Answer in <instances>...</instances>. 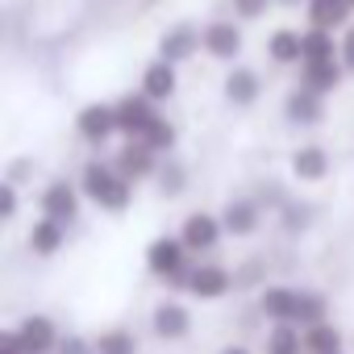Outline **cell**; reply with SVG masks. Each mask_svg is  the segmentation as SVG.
I'll list each match as a JSON object with an SVG mask.
<instances>
[{
    "instance_id": "obj_16",
    "label": "cell",
    "mask_w": 354,
    "mask_h": 354,
    "mask_svg": "<svg viewBox=\"0 0 354 354\" xmlns=\"http://www.w3.org/2000/svg\"><path fill=\"white\" fill-rule=\"evenodd\" d=\"M171 92H175V63H167V59L150 63V67L142 71V96H150V100H167Z\"/></svg>"
},
{
    "instance_id": "obj_14",
    "label": "cell",
    "mask_w": 354,
    "mask_h": 354,
    "mask_svg": "<svg viewBox=\"0 0 354 354\" xmlns=\"http://www.w3.org/2000/svg\"><path fill=\"white\" fill-rule=\"evenodd\" d=\"M192 329V317H188V308L184 304H158L154 308V333L158 337H167V342H175V337H184Z\"/></svg>"
},
{
    "instance_id": "obj_31",
    "label": "cell",
    "mask_w": 354,
    "mask_h": 354,
    "mask_svg": "<svg viewBox=\"0 0 354 354\" xmlns=\"http://www.w3.org/2000/svg\"><path fill=\"white\" fill-rule=\"evenodd\" d=\"M234 9H238V17L254 21V17H263V13H267V0H234Z\"/></svg>"
},
{
    "instance_id": "obj_21",
    "label": "cell",
    "mask_w": 354,
    "mask_h": 354,
    "mask_svg": "<svg viewBox=\"0 0 354 354\" xmlns=\"http://www.w3.org/2000/svg\"><path fill=\"white\" fill-rule=\"evenodd\" d=\"M342 84V63L333 59V63H304V88H313L317 96H325V92H333Z\"/></svg>"
},
{
    "instance_id": "obj_24",
    "label": "cell",
    "mask_w": 354,
    "mask_h": 354,
    "mask_svg": "<svg viewBox=\"0 0 354 354\" xmlns=\"http://www.w3.org/2000/svg\"><path fill=\"white\" fill-rule=\"evenodd\" d=\"M304 350L308 354H337L342 350V333L325 321V325H313V329H304Z\"/></svg>"
},
{
    "instance_id": "obj_29",
    "label": "cell",
    "mask_w": 354,
    "mask_h": 354,
    "mask_svg": "<svg viewBox=\"0 0 354 354\" xmlns=\"http://www.w3.org/2000/svg\"><path fill=\"white\" fill-rule=\"evenodd\" d=\"M158 180H162V192H167V196H175V192L184 188V171L171 162V167H162V171H158Z\"/></svg>"
},
{
    "instance_id": "obj_9",
    "label": "cell",
    "mask_w": 354,
    "mask_h": 354,
    "mask_svg": "<svg viewBox=\"0 0 354 354\" xmlns=\"http://www.w3.org/2000/svg\"><path fill=\"white\" fill-rule=\"evenodd\" d=\"M283 113H288V121H296V125H317V121L325 117V104H321V96H317L313 88L300 84L296 92H288Z\"/></svg>"
},
{
    "instance_id": "obj_32",
    "label": "cell",
    "mask_w": 354,
    "mask_h": 354,
    "mask_svg": "<svg viewBox=\"0 0 354 354\" xmlns=\"http://www.w3.org/2000/svg\"><path fill=\"white\" fill-rule=\"evenodd\" d=\"M283 225H288V230H304V225H308V205H288Z\"/></svg>"
},
{
    "instance_id": "obj_20",
    "label": "cell",
    "mask_w": 354,
    "mask_h": 354,
    "mask_svg": "<svg viewBox=\"0 0 354 354\" xmlns=\"http://www.w3.org/2000/svg\"><path fill=\"white\" fill-rule=\"evenodd\" d=\"M267 50H271L275 63H300V59H304V34H296V30H275L271 42H267Z\"/></svg>"
},
{
    "instance_id": "obj_34",
    "label": "cell",
    "mask_w": 354,
    "mask_h": 354,
    "mask_svg": "<svg viewBox=\"0 0 354 354\" xmlns=\"http://www.w3.org/2000/svg\"><path fill=\"white\" fill-rule=\"evenodd\" d=\"M0 354H26V350H21V337H17V329L0 333Z\"/></svg>"
},
{
    "instance_id": "obj_4",
    "label": "cell",
    "mask_w": 354,
    "mask_h": 354,
    "mask_svg": "<svg viewBox=\"0 0 354 354\" xmlns=\"http://www.w3.org/2000/svg\"><path fill=\"white\" fill-rule=\"evenodd\" d=\"M42 213L59 225H71L80 217V192L67 184V180H55L46 192H42Z\"/></svg>"
},
{
    "instance_id": "obj_15",
    "label": "cell",
    "mask_w": 354,
    "mask_h": 354,
    "mask_svg": "<svg viewBox=\"0 0 354 354\" xmlns=\"http://www.w3.org/2000/svg\"><path fill=\"white\" fill-rule=\"evenodd\" d=\"M154 171V150L146 146V142H129L121 154H117V175H125V180L133 184V180H142V175H150Z\"/></svg>"
},
{
    "instance_id": "obj_33",
    "label": "cell",
    "mask_w": 354,
    "mask_h": 354,
    "mask_svg": "<svg viewBox=\"0 0 354 354\" xmlns=\"http://www.w3.org/2000/svg\"><path fill=\"white\" fill-rule=\"evenodd\" d=\"M59 354H96V346H88L84 337H63L59 342Z\"/></svg>"
},
{
    "instance_id": "obj_12",
    "label": "cell",
    "mask_w": 354,
    "mask_h": 354,
    "mask_svg": "<svg viewBox=\"0 0 354 354\" xmlns=\"http://www.w3.org/2000/svg\"><path fill=\"white\" fill-rule=\"evenodd\" d=\"M196 46H201V38H196L192 26H175V30H167V34L158 38V59H167V63H184Z\"/></svg>"
},
{
    "instance_id": "obj_13",
    "label": "cell",
    "mask_w": 354,
    "mask_h": 354,
    "mask_svg": "<svg viewBox=\"0 0 354 354\" xmlns=\"http://www.w3.org/2000/svg\"><path fill=\"white\" fill-rule=\"evenodd\" d=\"M292 175H296V180H304V184L325 180V175H329V154L321 146H300L292 154Z\"/></svg>"
},
{
    "instance_id": "obj_37",
    "label": "cell",
    "mask_w": 354,
    "mask_h": 354,
    "mask_svg": "<svg viewBox=\"0 0 354 354\" xmlns=\"http://www.w3.org/2000/svg\"><path fill=\"white\" fill-rule=\"evenodd\" d=\"M346 5H350V9H354V0H346Z\"/></svg>"
},
{
    "instance_id": "obj_28",
    "label": "cell",
    "mask_w": 354,
    "mask_h": 354,
    "mask_svg": "<svg viewBox=\"0 0 354 354\" xmlns=\"http://www.w3.org/2000/svg\"><path fill=\"white\" fill-rule=\"evenodd\" d=\"M142 142H146L154 154H158V150H171V146H175V125H167V121L158 117V121H154V125L142 133Z\"/></svg>"
},
{
    "instance_id": "obj_8",
    "label": "cell",
    "mask_w": 354,
    "mask_h": 354,
    "mask_svg": "<svg viewBox=\"0 0 354 354\" xmlns=\"http://www.w3.org/2000/svg\"><path fill=\"white\" fill-rule=\"evenodd\" d=\"M205 50L213 59H238L242 55V30L234 21H213L205 30Z\"/></svg>"
},
{
    "instance_id": "obj_19",
    "label": "cell",
    "mask_w": 354,
    "mask_h": 354,
    "mask_svg": "<svg viewBox=\"0 0 354 354\" xmlns=\"http://www.w3.org/2000/svg\"><path fill=\"white\" fill-rule=\"evenodd\" d=\"M308 17H313V30H337L346 26L350 5L346 0H308Z\"/></svg>"
},
{
    "instance_id": "obj_1",
    "label": "cell",
    "mask_w": 354,
    "mask_h": 354,
    "mask_svg": "<svg viewBox=\"0 0 354 354\" xmlns=\"http://www.w3.org/2000/svg\"><path fill=\"white\" fill-rule=\"evenodd\" d=\"M80 184H84V196H88V201H96L100 209H113V213L129 209L133 184L125 180V175H117V167H109V162H88Z\"/></svg>"
},
{
    "instance_id": "obj_11",
    "label": "cell",
    "mask_w": 354,
    "mask_h": 354,
    "mask_svg": "<svg viewBox=\"0 0 354 354\" xmlns=\"http://www.w3.org/2000/svg\"><path fill=\"white\" fill-rule=\"evenodd\" d=\"M230 283H234V279H230L225 267H196V271L188 275V292L201 296V300H217V296H225Z\"/></svg>"
},
{
    "instance_id": "obj_25",
    "label": "cell",
    "mask_w": 354,
    "mask_h": 354,
    "mask_svg": "<svg viewBox=\"0 0 354 354\" xmlns=\"http://www.w3.org/2000/svg\"><path fill=\"white\" fill-rule=\"evenodd\" d=\"M92 346H96V354H138V337L129 329H109Z\"/></svg>"
},
{
    "instance_id": "obj_10",
    "label": "cell",
    "mask_w": 354,
    "mask_h": 354,
    "mask_svg": "<svg viewBox=\"0 0 354 354\" xmlns=\"http://www.w3.org/2000/svg\"><path fill=\"white\" fill-rule=\"evenodd\" d=\"M259 304H263V317H271L275 325H296L300 292H292V288H267Z\"/></svg>"
},
{
    "instance_id": "obj_35",
    "label": "cell",
    "mask_w": 354,
    "mask_h": 354,
    "mask_svg": "<svg viewBox=\"0 0 354 354\" xmlns=\"http://www.w3.org/2000/svg\"><path fill=\"white\" fill-rule=\"evenodd\" d=\"M342 67H350L354 71V26L346 30V38H342Z\"/></svg>"
},
{
    "instance_id": "obj_2",
    "label": "cell",
    "mask_w": 354,
    "mask_h": 354,
    "mask_svg": "<svg viewBox=\"0 0 354 354\" xmlns=\"http://www.w3.org/2000/svg\"><path fill=\"white\" fill-rule=\"evenodd\" d=\"M184 254H188V246L180 238H154L146 250V267L162 279H175V288H188L192 271H184Z\"/></svg>"
},
{
    "instance_id": "obj_30",
    "label": "cell",
    "mask_w": 354,
    "mask_h": 354,
    "mask_svg": "<svg viewBox=\"0 0 354 354\" xmlns=\"http://www.w3.org/2000/svg\"><path fill=\"white\" fill-rule=\"evenodd\" d=\"M0 217H5V221L17 217V188L13 184H0Z\"/></svg>"
},
{
    "instance_id": "obj_3",
    "label": "cell",
    "mask_w": 354,
    "mask_h": 354,
    "mask_svg": "<svg viewBox=\"0 0 354 354\" xmlns=\"http://www.w3.org/2000/svg\"><path fill=\"white\" fill-rule=\"evenodd\" d=\"M154 121H158V113L150 109V96H125V100L117 104V129L129 133V138H138V142H142V133H146Z\"/></svg>"
},
{
    "instance_id": "obj_26",
    "label": "cell",
    "mask_w": 354,
    "mask_h": 354,
    "mask_svg": "<svg viewBox=\"0 0 354 354\" xmlns=\"http://www.w3.org/2000/svg\"><path fill=\"white\" fill-rule=\"evenodd\" d=\"M304 350V337L296 333V325H275L271 337H267V354H300Z\"/></svg>"
},
{
    "instance_id": "obj_27",
    "label": "cell",
    "mask_w": 354,
    "mask_h": 354,
    "mask_svg": "<svg viewBox=\"0 0 354 354\" xmlns=\"http://www.w3.org/2000/svg\"><path fill=\"white\" fill-rule=\"evenodd\" d=\"M296 325H304V329H313V325H325V300H321L317 292H300Z\"/></svg>"
},
{
    "instance_id": "obj_6",
    "label": "cell",
    "mask_w": 354,
    "mask_h": 354,
    "mask_svg": "<svg viewBox=\"0 0 354 354\" xmlns=\"http://www.w3.org/2000/svg\"><path fill=\"white\" fill-rule=\"evenodd\" d=\"M221 217H213V213H192L188 221H184V234H180V242L188 246V250H213L217 246V238H221Z\"/></svg>"
},
{
    "instance_id": "obj_36",
    "label": "cell",
    "mask_w": 354,
    "mask_h": 354,
    "mask_svg": "<svg viewBox=\"0 0 354 354\" xmlns=\"http://www.w3.org/2000/svg\"><path fill=\"white\" fill-rule=\"evenodd\" d=\"M221 354H250V350H246V346H225Z\"/></svg>"
},
{
    "instance_id": "obj_5",
    "label": "cell",
    "mask_w": 354,
    "mask_h": 354,
    "mask_svg": "<svg viewBox=\"0 0 354 354\" xmlns=\"http://www.w3.org/2000/svg\"><path fill=\"white\" fill-rule=\"evenodd\" d=\"M75 129L88 142H104L109 133H117V104H88V109H80Z\"/></svg>"
},
{
    "instance_id": "obj_17",
    "label": "cell",
    "mask_w": 354,
    "mask_h": 354,
    "mask_svg": "<svg viewBox=\"0 0 354 354\" xmlns=\"http://www.w3.org/2000/svg\"><path fill=\"white\" fill-rule=\"evenodd\" d=\"M221 225H225L234 238L254 234V230H259V205H250V201H230V205L221 209Z\"/></svg>"
},
{
    "instance_id": "obj_18",
    "label": "cell",
    "mask_w": 354,
    "mask_h": 354,
    "mask_svg": "<svg viewBox=\"0 0 354 354\" xmlns=\"http://www.w3.org/2000/svg\"><path fill=\"white\" fill-rule=\"evenodd\" d=\"M225 96H230V104H254L259 100V75L250 67H234L225 75Z\"/></svg>"
},
{
    "instance_id": "obj_22",
    "label": "cell",
    "mask_w": 354,
    "mask_h": 354,
    "mask_svg": "<svg viewBox=\"0 0 354 354\" xmlns=\"http://www.w3.org/2000/svg\"><path fill=\"white\" fill-rule=\"evenodd\" d=\"M59 246H63V225L50 221V217H42V221L30 230V250H34V254H55Z\"/></svg>"
},
{
    "instance_id": "obj_23",
    "label": "cell",
    "mask_w": 354,
    "mask_h": 354,
    "mask_svg": "<svg viewBox=\"0 0 354 354\" xmlns=\"http://www.w3.org/2000/svg\"><path fill=\"white\" fill-rule=\"evenodd\" d=\"M342 46H333V34L329 30H308L304 34V63H333Z\"/></svg>"
},
{
    "instance_id": "obj_7",
    "label": "cell",
    "mask_w": 354,
    "mask_h": 354,
    "mask_svg": "<svg viewBox=\"0 0 354 354\" xmlns=\"http://www.w3.org/2000/svg\"><path fill=\"white\" fill-rule=\"evenodd\" d=\"M17 337H21V350L26 354H50L59 346V333H55L50 317H26L17 325Z\"/></svg>"
}]
</instances>
